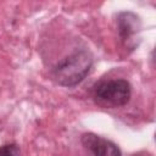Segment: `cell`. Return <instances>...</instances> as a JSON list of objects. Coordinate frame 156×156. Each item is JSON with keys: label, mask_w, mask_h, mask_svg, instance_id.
Masks as SVG:
<instances>
[{"label": "cell", "mask_w": 156, "mask_h": 156, "mask_svg": "<svg viewBox=\"0 0 156 156\" xmlns=\"http://www.w3.org/2000/svg\"><path fill=\"white\" fill-rule=\"evenodd\" d=\"M82 143L94 156H122L119 147L115 143L94 133L83 134Z\"/></svg>", "instance_id": "3"}, {"label": "cell", "mask_w": 156, "mask_h": 156, "mask_svg": "<svg viewBox=\"0 0 156 156\" xmlns=\"http://www.w3.org/2000/svg\"><path fill=\"white\" fill-rule=\"evenodd\" d=\"M91 66V55L85 50H79L58 61L52 69V77L62 87H76L89 74Z\"/></svg>", "instance_id": "1"}, {"label": "cell", "mask_w": 156, "mask_h": 156, "mask_svg": "<svg viewBox=\"0 0 156 156\" xmlns=\"http://www.w3.org/2000/svg\"><path fill=\"white\" fill-rule=\"evenodd\" d=\"M117 29L122 40L127 45L130 44L140 29L139 17L133 12H121L117 18Z\"/></svg>", "instance_id": "4"}, {"label": "cell", "mask_w": 156, "mask_h": 156, "mask_svg": "<svg viewBox=\"0 0 156 156\" xmlns=\"http://www.w3.org/2000/svg\"><path fill=\"white\" fill-rule=\"evenodd\" d=\"M0 156H20V147L16 144H6L0 146Z\"/></svg>", "instance_id": "5"}, {"label": "cell", "mask_w": 156, "mask_h": 156, "mask_svg": "<svg viewBox=\"0 0 156 156\" xmlns=\"http://www.w3.org/2000/svg\"><path fill=\"white\" fill-rule=\"evenodd\" d=\"M133 156H152V155L150 152H147V151H141V152H138V154H135Z\"/></svg>", "instance_id": "6"}, {"label": "cell", "mask_w": 156, "mask_h": 156, "mask_svg": "<svg viewBox=\"0 0 156 156\" xmlns=\"http://www.w3.org/2000/svg\"><path fill=\"white\" fill-rule=\"evenodd\" d=\"M132 88L128 80L122 78L102 80L95 85L94 98L98 104L106 107H121L129 102Z\"/></svg>", "instance_id": "2"}]
</instances>
